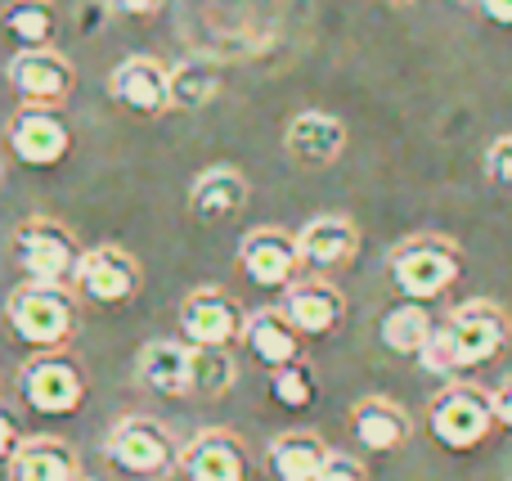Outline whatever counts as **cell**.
<instances>
[{"instance_id": "obj_25", "label": "cell", "mask_w": 512, "mask_h": 481, "mask_svg": "<svg viewBox=\"0 0 512 481\" xmlns=\"http://www.w3.org/2000/svg\"><path fill=\"white\" fill-rule=\"evenodd\" d=\"M0 27L18 50H50L54 32H59V14H54L50 0H9Z\"/></svg>"}, {"instance_id": "obj_3", "label": "cell", "mask_w": 512, "mask_h": 481, "mask_svg": "<svg viewBox=\"0 0 512 481\" xmlns=\"http://www.w3.org/2000/svg\"><path fill=\"white\" fill-rule=\"evenodd\" d=\"M5 329L23 347L59 351L77 329V293L72 288H45V284H18L5 297Z\"/></svg>"}, {"instance_id": "obj_17", "label": "cell", "mask_w": 512, "mask_h": 481, "mask_svg": "<svg viewBox=\"0 0 512 481\" xmlns=\"http://www.w3.org/2000/svg\"><path fill=\"white\" fill-rule=\"evenodd\" d=\"M301 347H306V338L292 329L279 306H261V311H252L248 324H243V351H248L256 365L270 369V374L274 369L301 365Z\"/></svg>"}, {"instance_id": "obj_10", "label": "cell", "mask_w": 512, "mask_h": 481, "mask_svg": "<svg viewBox=\"0 0 512 481\" xmlns=\"http://www.w3.org/2000/svg\"><path fill=\"white\" fill-rule=\"evenodd\" d=\"M301 270V252H297V234L274 230V225H256L243 234L239 243V275L248 279L261 293H288L297 284Z\"/></svg>"}, {"instance_id": "obj_24", "label": "cell", "mask_w": 512, "mask_h": 481, "mask_svg": "<svg viewBox=\"0 0 512 481\" xmlns=\"http://www.w3.org/2000/svg\"><path fill=\"white\" fill-rule=\"evenodd\" d=\"M378 333H382V347H387V351L418 360V356H423V347L432 342L436 320H432V311H427L423 302H396L387 315H382Z\"/></svg>"}, {"instance_id": "obj_15", "label": "cell", "mask_w": 512, "mask_h": 481, "mask_svg": "<svg viewBox=\"0 0 512 481\" xmlns=\"http://www.w3.org/2000/svg\"><path fill=\"white\" fill-rule=\"evenodd\" d=\"M185 481H248V450L234 432L207 428L180 450V468Z\"/></svg>"}, {"instance_id": "obj_18", "label": "cell", "mask_w": 512, "mask_h": 481, "mask_svg": "<svg viewBox=\"0 0 512 481\" xmlns=\"http://www.w3.org/2000/svg\"><path fill=\"white\" fill-rule=\"evenodd\" d=\"M297 252L310 275H328V270L346 266V261L360 252V230H355V221H346V216H315V221L301 225Z\"/></svg>"}, {"instance_id": "obj_1", "label": "cell", "mask_w": 512, "mask_h": 481, "mask_svg": "<svg viewBox=\"0 0 512 481\" xmlns=\"http://www.w3.org/2000/svg\"><path fill=\"white\" fill-rule=\"evenodd\" d=\"M86 248L77 243V234L63 230L50 216H32L9 234V261L18 266L23 284H45V288H72L81 270Z\"/></svg>"}, {"instance_id": "obj_5", "label": "cell", "mask_w": 512, "mask_h": 481, "mask_svg": "<svg viewBox=\"0 0 512 481\" xmlns=\"http://www.w3.org/2000/svg\"><path fill=\"white\" fill-rule=\"evenodd\" d=\"M104 459L126 477H167L171 468H180V450L171 441V432L162 428L158 419H144V414H131L122 419L104 441Z\"/></svg>"}, {"instance_id": "obj_33", "label": "cell", "mask_w": 512, "mask_h": 481, "mask_svg": "<svg viewBox=\"0 0 512 481\" xmlns=\"http://www.w3.org/2000/svg\"><path fill=\"white\" fill-rule=\"evenodd\" d=\"M490 405H495V423H499V428L512 432V374L495 387V392H490Z\"/></svg>"}, {"instance_id": "obj_13", "label": "cell", "mask_w": 512, "mask_h": 481, "mask_svg": "<svg viewBox=\"0 0 512 481\" xmlns=\"http://www.w3.org/2000/svg\"><path fill=\"white\" fill-rule=\"evenodd\" d=\"M283 315L288 324L301 333V338H333L346 320V297L337 284H328L324 275H310L297 279V284L283 293Z\"/></svg>"}, {"instance_id": "obj_2", "label": "cell", "mask_w": 512, "mask_h": 481, "mask_svg": "<svg viewBox=\"0 0 512 481\" xmlns=\"http://www.w3.org/2000/svg\"><path fill=\"white\" fill-rule=\"evenodd\" d=\"M391 284L405 302H432V297H445L463 275V252L454 248L441 234H414V239L396 243L387 257Z\"/></svg>"}, {"instance_id": "obj_30", "label": "cell", "mask_w": 512, "mask_h": 481, "mask_svg": "<svg viewBox=\"0 0 512 481\" xmlns=\"http://www.w3.org/2000/svg\"><path fill=\"white\" fill-rule=\"evenodd\" d=\"M315 481H369V473H364V464L360 459H351V455H328V464H324V473H319Z\"/></svg>"}, {"instance_id": "obj_4", "label": "cell", "mask_w": 512, "mask_h": 481, "mask_svg": "<svg viewBox=\"0 0 512 481\" xmlns=\"http://www.w3.org/2000/svg\"><path fill=\"white\" fill-rule=\"evenodd\" d=\"M427 428H432V437L441 441L445 450H454V455L477 450L481 441L499 428L490 392H481V387H472V383H450L432 401V410H427Z\"/></svg>"}, {"instance_id": "obj_27", "label": "cell", "mask_w": 512, "mask_h": 481, "mask_svg": "<svg viewBox=\"0 0 512 481\" xmlns=\"http://www.w3.org/2000/svg\"><path fill=\"white\" fill-rule=\"evenodd\" d=\"M234 378H239V369H234L230 351H198L194 347V396L216 401V396H225L234 387Z\"/></svg>"}, {"instance_id": "obj_28", "label": "cell", "mask_w": 512, "mask_h": 481, "mask_svg": "<svg viewBox=\"0 0 512 481\" xmlns=\"http://www.w3.org/2000/svg\"><path fill=\"white\" fill-rule=\"evenodd\" d=\"M265 387H270V401L283 405V410H306V405H315V396H319V383L306 365L274 369Z\"/></svg>"}, {"instance_id": "obj_29", "label": "cell", "mask_w": 512, "mask_h": 481, "mask_svg": "<svg viewBox=\"0 0 512 481\" xmlns=\"http://www.w3.org/2000/svg\"><path fill=\"white\" fill-rule=\"evenodd\" d=\"M486 176L495 180L499 189H512V135H499L486 149Z\"/></svg>"}, {"instance_id": "obj_35", "label": "cell", "mask_w": 512, "mask_h": 481, "mask_svg": "<svg viewBox=\"0 0 512 481\" xmlns=\"http://www.w3.org/2000/svg\"><path fill=\"white\" fill-rule=\"evenodd\" d=\"M387 5H391V9H409V5H414V0H387Z\"/></svg>"}, {"instance_id": "obj_7", "label": "cell", "mask_w": 512, "mask_h": 481, "mask_svg": "<svg viewBox=\"0 0 512 481\" xmlns=\"http://www.w3.org/2000/svg\"><path fill=\"white\" fill-rule=\"evenodd\" d=\"M18 392H23L27 410L45 414V419H68V414H77L81 405H86L90 387L72 356L45 351V356H36L32 365L18 374Z\"/></svg>"}, {"instance_id": "obj_6", "label": "cell", "mask_w": 512, "mask_h": 481, "mask_svg": "<svg viewBox=\"0 0 512 481\" xmlns=\"http://www.w3.org/2000/svg\"><path fill=\"white\" fill-rule=\"evenodd\" d=\"M441 329H445V342H450L454 360H459V369H477V365L499 360L508 347V338H512L508 311L495 302H486V297H472V302L454 306L450 320H445Z\"/></svg>"}, {"instance_id": "obj_12", "label": "cell", "mask_w": 512, "mask_h": 481, "mask_svg": "<svg viewBox=\"0 0 512 481\" xmlns=\"http://www.w3.org/2000/svg\"><path fill=\"white\" fill-rule=\"evenodd\" d=\"M72 293L95 306H126L140 293V261L126 248H113V243L86 248L77 279H72Z\"/></svg>"}, {"instance_id": "obj_22", "label": "cell", "mask_w": 512, "mask_h": 481, "mask_svg": "<svg viewBox=\"0 0 512 481\" xmlns=\"http://www.w3.org/2000/svg\"><path fill=\"white\" fill-rule=\"evenodd\" d=\"M328 441L319 432H283V437L270 441L265 450V464H270L274 481H315L328 464Z\"/></svg>"}, {"instance_id": "obj_9", "label": "cell", "mask_w": 512, "mask_h": 481, "mask_svg": "<svg viewBox=\"0 0 512 481\" xmlns=\"http://www.w3.org/2000/svg\"><path fill=\"white\" fill-rule=\"evenodd\" d=\"M243 324L248 315L225 288H194L180 302V333L198 351H230L234 342H243Z\"/></svg>"}, {"instance_id": "obj_14", "label": "cell", "mask_w": 512, "mask_h": 481, "mask_svg": "<svg viewBox=\"0 0 512 481\" xmlns=\"http://www.w3.org/2000/svg\"><path fill=\"white\" fill-rule=\"evenodd\" d=\"M108 95L135 117H162L171 108V68H162L149 54H131L113 68Z\"/></svg>"}, {"instance_id": "obj_34", "label": "cell", "mask_w": 512, "mask_h": 481, "mask_svg": "<svg viewBox=\"0 0 512 481\" xmlns=\"http://www.w3.org/2000/svg\"><path fill=\"white\" fill-rule=\"evenodd\" d=\"M481 18L495 27H512V0H477Z\"/></svg>"}, {"instance_id": "obj_31", "label": "cell", "mask_w": 512, "mask_h": 481, "mask_svg": "<svg viewBox=\"0 0 512 481\" xmlns=\"http://www.w3.org/2000/svg\"><path fill=\"white\" fill-rule=\"evenodd\" d=\"M23 446H27V437H23V428H18V419L0 405V464L9 468V459H14Z\"/></svg>"}, {"instance_id": "obj_11", "label": "cell", "mask_w": 512, "mask_h": 481, "mask_svg": "<svg viewBox=\"0 0 512 481\" xmlns=\"http://www.w3.org/2000/svg\"><path fill=\"white\" fill-rule=\"evenodd\" d=\"M5 144L23 167L50 171L72 153V131L59 117V108H18L5 126Z\"/></svg>"}, {"instance_id": "obj_36", "label": "cell", "mask_w": 512, "mask_h": 481, "mask_svg": "<svg viewBox=\"0 0 512 481\" xmlns=\"http://www.w3.org/2000/svg\"><path fill=\"white\" fill-rule=\"evenodd\" d=\"M77 481H90V477H77Z\"/></svg>"}, {"instance_id": "obj_8", "label": "cell", "mask_w": 512, "mask_h": 481, "mask_svg": "<svg viewBox=\"0 0 512 481\" xmlns=\"http://www.w3.org/2000/svg\"><path fill=\"white\" fill-rule=\"evenodd\" d=\"M5 81L18 95V108H59L77 86V68L54 45L50 50H18L5 63Z\"/></svg>"}, {"instance_id": "obj_21", "label": "cell", "mask_w": 512, "mask_h": 481, "mask_svg": "<svg viewBox=\"0 0 512 481\" xmlns=\"http://www.w3.org/2000/svg\"><path fill=\"white\" fill-rule=\"evenodd\" d=\"M248 207V180L234 167H212L189 185V216L198 225H221Z\"/></svg>"}, {"instance_id": "obj_20", "label": "cell", "mask_w": 512, "mask_h": 481, "mask_svg": "<svg viewBox=\"0 0 512 481\" xmlns=\"http://www.w3.org/2000/svg\"><path fill=\"white\" fill-rule=\"evenodd\" d=\"M351 432L369 455H396L414 437V419L387 396H364L351 410Z\"/></svg>"}, {"instance_id": "obj_26", "label": "cell", "mask_w": 512, "mask_h": 481, "mask_svg": "<svg viewBox=\"0 0 512 481\" xmlns=\"http://www.w3.org/2000/svg\"><path fill=\"white\" fill-rule=\"evenodd\" d=\"M216 95H221V68L212 59H185L171 68V108L203 113Z\"/></svg>"}, {"instance_id": "obj_16", "label": "cell", "mask_w": 512, "mask_h": 481, "mask_svg": "<svg viewBox=\"0 0 512 481\" xmlns=\"http://www.w3.org/2000/svg\"><path fill=\"white\" fill-rule=\"evenodd\" d=\"M283 149H288V158L297 162V167H333L337 158H342L346 149V126L342 117L333 113H319V108H306V113H297L288 122V131H283Z\"/></svg>"}, {"instance_id": "obj_23", "label": "cell", "mask_w": 512, "mask_h": 481, "mask_svg": "<svg viewBox=\"0 0 512 481\" xmlns=\"http://www.w3.org/2000/svg\"><path fill=\"white\" fill-rule=\"evenodd\" d=\"M9 481H77V450L59 437H27V446L9 459Z\"/></svg>"}, {"instance_id": "obj_19", "label": "cell", "mask_w": 512, "mask_h": 481, "mask_svg": "<svg viewBox=\"0 0 512 481\" xmlns=\"http://www.w3.org/2000/svg\"><path fill=\"white\" fill-rule=\"evenodd\" d=\"M140 383L149 387L153 396H167V401H180V396H194V347L176 338H158L140 351V365H135Z\"/></svg>"}, {"instance_id": "obj_32", "label": "cell", "mask_w": 512, "mask_h": 481, "mask_svg": "<svg viewBox=\"0 0 512 481\" xmlns=\"http://www.w3.org/2000/svg\"><path fill=\"white\" fill-rule=\"evenodd\" d=\"M108 5V14H117V18H153L167 0H104Z\"/></svg>"}]
</instances>
